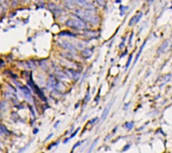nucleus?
Instances as JSON below:
<instances>
[{"instance_id":"obj_1","label":"nucleus","mask_w":172,"mask_h":153,"mask_svg":"<svg viewBox=\"0 0 172 153\" xmlns=\"http://www.w3.org/2000/svg\"><path fill=\"white\" fill-rule=\"evenodd\" d=\"M75 13L83 21H88L93 24H97L99 22L98 17L96 15H94V11H89V10H85V9H77L75 11Z\"/></svg>"},{"instance_id":"obj_2","label":"nucleus","mask_w":172,"mask_h":153,"mask_svg":"<svg viewBox=\"0 0 172 153\" xmlns=\"http://www.w3.org/2000/svg\"><path fill=\"white\" fill-rule=\"evenodd\" d=\"M65 24L67 26H70L75 29H86L88 28V25L86 24L85 21H83L80 17H78L77 15H72V18L68 19Z\"/></svg>"},{"instance_id":"obj_3","label":"nucleus","mask_w":172,"mask_h":153,"mask_svg":"<svg viewBox=\"0 0 172 153\" xmlns=\"http://www.w3.org/2000/svg\"><path fill=\"white\" fill-rule=\"evenodd\" d=\"M58 43H59V45L61 47H63L64 49L68 50L69 53H71V54H77V48H76V46L72 45L71 43H69L68 41H66V40H60V41H58Z\"/></svg>"},{"instance_id":"obj_4","label":"nucleus","mask_w":172,"mask_h":153,"mask_svg":"<svg viewBox=\"0 0 172 153\" xmlns=\"http://www.w3.org/2000/svg\"><path fill=\"white\" fill-rule=\"evenodd\" d=\"M57 79H55V76L54 75H51L50 76V79H48V82H47V87H50V88H56L57 86Z\"/></svg>"},{"instance_id":"obj_5","label":"nucleus","mask_w":172,"mask_h":153,"mask_svg":"<svg viewBox=\"0 0 172 153\" xmlns=\"http://www.w3.org/2000/svg\"><path fill=\"white\" fill-rule=\"evenodd\" d=\"M142 17V12H138L135 16H133L132 18H131V20H130V22H129V25H134L135 23H137L138 21H139V19Z\"/></svg>"},{"instance_id":"obj_6","label":"nucleus","mask_w":172,"mask_h":153,"mask_svg":"<svg viewBox=\"0 0 172 153\" xmlns=\"http://www.w3.org/2000/svg\"><path fill=\"white\" fill-rule=\"evenodd\" d=\"M168 44H169V42H168V40H165L163 43H162V45L159 47V49H158V54L160 55V54H162V53H164L165 50L167 49V47H168Z\"/></svg>"},{"instance_id":"obj_7","label":"nucleus","mask_w":172,"mask_h":153,"mask_svg":"<svg viewBox=\"0 0 172 153\" xmlns=\"http://www.w3.org/2000/svg\"><path fill=\"white\" fill-rule=\"evenodd\" d=\"M111 106H112V103H110V104L106 107V109L104 110L103 115H102V117H101V122H103V121L106 119V117H107V115H108V113H109V111H110V109H111Z\"/></svg>"},{"instance_id":"obj_8","label":"nucleus","mask_w":172,"mask_h":153,"mask_svg":"<svg viewBox=\"0 0 172 153\" xmlns=\"http://www.w3.org/2000/svg\"><path fill=\"white\" fill-rule=\"evenodd\" d=\"M92 54H93V50L92 49H90V48H85L83 52H82V55H83V57L84 58H90L91 56H92Z\"/></svg>"},{"instance_id":"obj_9","label":"nucleus","mask_w":172,"mask_h":153,"mask_svg":"<svg viewBox=\"0 0 172 153\" xmlns=\"http://www.w3.org/2000/svg\"><path fill=\"white\" fill-rule=\"evenodd\" d=\"M6 134H9V131L6 129V127L2 124H0V136H3V135H6Z\"/></svg>"},{"instance_id":"obj_10","label":"nucleus","mask_w":172,"mask_h":153,"mask_svg":"<svg viewBox=\"0 0 172 153\" xmlns=\"http://www.w3.org/2000/svg\"><path fill=\"white\" fill-rule=\"evenodd\" d=\"M56 76H57V78H59V79L68 78V76H66V74H65L64 72H61V71H57V72H56Z\"/></svg>"},{"instance_id":"obj_11","label":"nucleus","mask_w":172,"mask_h":153,"mask_svg":"<svg viewBox=\"0 0 172 153\" xmlns=\"http://www.w3.org/2000/svg\"><path fill=\"white\" fill-rule=\"evenodd\" d=\"M85 35H86V36H89L90 38H95V37H97L96 31H87V32L85 33Z\"/></svg>"},{"instance_id":"obj_12","label":"nucleus","mask_w":172,"mask_h":153,"mask_svg":"<svg viewBox=\"0 0 172 153\" xmlns=\"http://www.w3.org/2000/svg\"><path fill=\"white\" fill-rule=\"evenodd\" d=\"M145 43H146V41L142 44V46H141V48L139 49V52H138V54H137V56H136V58H135V63H137V61H138V59L140 58V55H141V53H142V50H143V47L145 46Z\"/></svg>"},{"instance_id":"obj_13","label":"nucleus","mask_w":172,"mask_h":153,"mask_svg":"<svg viewBox=\"0 0 172 153\" xmlns=\"http://www.w3.org/2000/svg\"><path fill=\"white\" fill-rule=\"evenodd\" d=\"M59 35H67V36H72V37H76L77 36L75 33H71L69 31H62V32L59 33Z\"/></svg>"},{"instance_id":"obj_14","label":"nucleus","mask_w":172,"mask_h":153,"mask_svg":"<svg viewBox=\"0 0 172 153\" xmlns=\"http://www.w3.org/2000/svg\"><path fill=\"white\" fill-rule=\"evenodd\" d=\"M98 140H99V139H98V138H97V139H96V140H95V141L93 142V144L91 145V147H90V149L88 150V152H87V153H92V151H93V149L95 148V146H96V144L98 143Z\"/></svg>"},{"instance_id":"obj_15","label":"nucleus","mask_w":172,"mask_h":153,"mask_svg":"<svg viewBox=\"0 0 172 153\" xmlns=\"http://www.w3.org/2000/svg\"><path fill=\"white\" fill-rule=\"evenodd\" d=\"M171 78H172V76H171L170 74H169V75H166L164 78H163V82H164V83H167V82H169V81L171 80Z\"/></svg>"},{"instance_id":"obj_16","label":"nucleus","mask_w":172,"mask_h":153,"mask_svg":"<svg viewBox=\"0 0 172 153\" xmlns=\"http://www.w3.org/2000/svg\"><path fill=\"white\" fill-rule=\"evenodd\" d=\"M83 142H84V141H79V142H77V143L75 144V146H73V147L71 148V151H70V153H72V152H73V150H75V149H76L77 147H79V146H80V145H81V144H82Z\"/></svg>"},{"instance_id":"obj_17","label":"nucleus","mask_w":172,"mask_h":153,"mask_svg":"<svg viewBox=\"0 0 172 153\" xmlns=\"http://www.w3.org/2000/svg\"><path fill=\"white\" fill-rule=\"evenodd\" d=\"M133 126H134V123L133 122H131V123H125V127H126L127 129H129V130L133 128Z\"/></svg>"},{"instance_id":"obj_18","label":"nucleus","mask_w":172,"mask_h":153,"mask_svg":"<svg viewBox=\"0 0 172 153\" xmlns=\"http://www.w3.org/2000/svg\"><path fill=\"white\" fill-rule=\"evenodd\" d=\"M127 10H128V7H127V6H125V7L122 6V7H121V14L123 15V14H124V12H126Z\"/></svg>"},{"instance_id":"obj_19","label":"nucleus","mask_w":172,"mask_h":153,"mask_svg":"<svg viewBox=\"0 0 172 153\" xmlns=\"http://www.w3.org/2000/svg\"><path fill=\"white\" fill-rule=\"evenodd\" d=\"M79 129H80V128H78V129H77V130H76L75 132H73V133H72V134L70 135V137H68V138H69V139H71V138H73V137H75V136L77 135V133L79 132Z\"/></svg>"},{"instance_id":"obj_20","label":"nucleus","mask_w":172,"mask_h":153,"mask_svg":"<svg viewBox=\"0 0 172 153\" xmlns=\"http://www.w3.org/2000/svg\"><path fill=\"white\" fill-rule=\"evenodd\" d=\"M132 57L133 56H130V58H129V60H128V62H127V65H126V70L129 68V66H130V63H131V60H132Z\"/></svg>"},{"instance_id":"obj_21","label":"nucleus","mask_w":172,"mask_h":153,"mask_svg":"<svg viewBox=\"0 0 172 153\" xmlns=\"http://www.w3.org/2000/svg\"><path fill=\"white\" fill-rule=\"evenodd\" d=\"M58 145V142H57V143H54V144H52L51 146H48V149H52L54 146H57Z\"/></svg>"},{"instance_id":"obj_22","label":"nucleus","mask_w":172,"mask_h":153,"mask_svg":"<svg viewBox=\"0 0 172 153\" xmlns=\"http://www.w3.org/2000/svg\"><path fill=\"white\" fill-rule=\"evenodd\" d=\"M88 100H90V94H89V92H88V94H87V96H86V99H85V103H87V102H88Z\"/></svg>"},{"instance_id":"obj_23","label":"nucleus","mask_w":172,"mask_h":153,"mask_svg":"<svg viewBox=\"0 0 172 153\" xmlns=\"http://www.w3.org/2000/svg\"><path fill=\"white\" fill-rule=\"evenodd\" d=\"M97 120H98V118H94V119H93V120H92V121L90 122V124H94V123H95V122H96Z\"/></svg>"},{"instance_id":"obj_24","label":"nucleus","mask_w":172,"mask_h":153,"mask_svg":"<svg viewBox=\"0 0 172 153\" xmlns=\"http://www.w3.org/2000/svg\"><path fill=\"white\" fill-rule=\"evenodd\" d=\"M132 38H133V34H131V35H130V40H129V44H131V43H132Z\"/></svg>"},{"instance_id":"obj_25","label":"nucleus","mask_w":172,"mask_h":153,"mask_svg":"<svg viewBox=\"0 0 172 153\" xmlns=\"http://www.w3.org/2000/svg\"><path fill=\"white\" fill-rule=\"evenodd\" d=\"M52 136H53V133H52V134H51V135H48V136H47V138H46V139H45V141H47V140H48V139H51V138H52Z\"/></svg>"}]
</instances>
